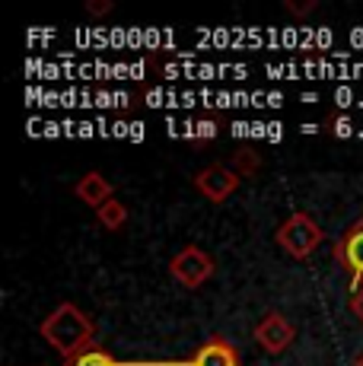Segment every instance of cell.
I'll use <instances>...</instances> for the list:
<instances>
[{"instance_id": "6da1fadb", "label": "cell", "mask_w": 363, "mask_h": 366, "mask_svg": "<svg viewBox=\"0 0 363 366\" xmlns=\"http://www.w3.org/2000/svg\"><path fill=\"white\" fill-rule=\"evenodd\" d=\"M41 337H45L51 347H58L64 354V360L93 350V337H96V325L86 319V312L74 306V302H61L51 315H45L39 325Z\"/></svg>"}, {"instance_id": "ba28073f", "label": "cell", "mask_w": 363, "mask_h": 366, "mask_svg": "<svg viewBox=\"0 0 363 366\" xmlns=\"http://www.w3.org/2000/svg\"><path fill=\"white\" fill-rule=\"evenodd\" d=\"M74 194H76V198H80L83 204H89L93 210H99L102 204H109L111 198H115V185H111L106 175H99V172H86L80 182H76Z\"/></svg>"}, {"instance_id": "ac0fdd59", "label": "cell", "mask_w": 363, "mask_h": 366, "mask_svg": "<svg viewBox=\"0 0 363 366\" xmlns=\"http://www.w3.org/2000/svg\"><path fill=\"white\" fill-rule=\"evenodd\" d=\"M299 131H303V134H316V131H319V124H303Z\"/></svg>"}, {"instance_id": "52a82bcc", "label": "cell", "mask_w": 363, "mask_h": 366, "mask_svg": "<svg viewBox=\"0 0 363 366\" xmlns=\"http://www.w3.org/2000/svg\"><path fill=\"white\" fill-rule=\"evenodd\" d=\"M185 366H239V350L227 337L211 335Z\"/></svg>"}, {"instance_id": "7c38bea8", "label": "cell", "mask_w": 363, "mask_h": 366, "mask_svg": "<svg viewBox=\"0 0 363 366\" xmlns=\"http://www.w3.org/2000/svg\"><path fill=\"white\" fill-rule=\"evenodd\" d=\"M194 137H207V140L217 137V124H214L211 118H207V122H198L194 124Z\"/></svg>"}, {"instance_id": "277c9868", "label": "cell", "mask_w": 363, "mask_h": 366, "mask_svg": "<svg viewBox=\"0 0 363 366\" xmlns=\"http://www.w3.org/2000/svg\"><path fill=\"white\" fill-rule=\"evenodd\" d=\"M239 185H242V175L236 172V169H227L220 163L201 169V172L194 175V188H198V192L204 194L207 201H214V204H223Z\"/></svg>"}, {"instance_id": "d6986e66", "label": "cell", "mask_w": 363, "mask_h": 366, "mask_svg": "<svg viewBox=\"0 0 363 366\" xmlns=\"http://www.w3.org/2000/svg\"><path fill=\"white\" fill-rule=\"evenodd\" d=\"M354 366H363V354L357 357V360H354Z\"/></svg>"}, {"instance_id": "2e32d148", "label": "cell", "mask_w": 363, "mask_h": 366, "mask_svg": "<svg viewBox=\"0 0 363 366\" xmlns=\"http://www.w3.org/2000/svg\"><path fill=\"white\" fill-rule=\"evenodd\" d=\"M128 134H131V140H141L144 137V124H131Z\"/></svg>"}, {"instance_id": "5bb4252c", "label": "cell", "mask_w": 363, "mask_h": 366, "mask_svg": "<svg viewBox=\"0 0 363 366\" xmlns=\"http://www.w3.org/2000/svg\"><path fill=\"white\" fill-rule=\"evenodd\" d=\"M281 137H284L281 124H268V140H281Z\"/></svg>"}, {"instance_id": "4fadbf2b", "label": "cell", "mask_w": 363, "mask_h": 366, "mask_svg": "<svg viewBox=\"0 0 363 366\" xmlns=\"http://www.w3.org/2000/svg\"><path fill=\"white\" fill-rule=\"evenodd\" d=\"M351 312L363 322V287L360 290H351Z\"/></svg>"}, {"instance_id": "5b68a950", "label": "cell", "mask_w": 363, "mask_h": 366, "mask_svg": "<svg viewBox=\"0 0 363 366\" xmlns=\"http://www.w3.org/2000/svg\"><path fill=\"white\" fill-rule=\"evenodd\" d=\"M334 258L354 280H363V217L351 223L347 233L334 242Z\"/></svg>"}, {"instance_id": "e0dca14e", "label": "cell", "mask_w": 363, "mask_h": 366, "mask_svg": "<svg viewBox=\"0 0 363 366\" xmlns=\"http://www.w3.org/2000/svg\"><path fill=\"white\" fill-rule=\"evenodd\" d=\"M268 105H274V109H277V105H284V96H277V93H271V96H268Z\"/></svg>"}, {"instance_id": "7a4b0ae2", "label": "cell", "mask_w": 363, "mask_h": 366, "mask_svg": "<svg viewBox=\"0 0 363 366\" xmlns=\"http://www.w3.org/2000/svg\"><path fill=\"white\" fill-rule=\"evenodd\" d=\"M274 239H277V245H281L290 258H309L312 252L322 245L325 233H322V227H319L309 214L297 210V214H290L287 220L277 227Z\"/></svg>"}, {"instance_id": "9a60e30c", "label": "cell", "mask_w": 363, "mask_h": 366, "mask_svg": "<svg viewBox=\"0 0 363 366\" xmlns=\"http://www.w3.org/2000/svg\"><path fill=\"white\" fill-rule=\"evenodd\" d=\"M338 105L344 109V105H351V89H338Z\"/></svg>"}, {"instance_id": "30bf717a", "label": "cell", "mask_w": 363, "mask_h": 366, "mask_svg": "<svg viewBox=\"0 0 363 366\" xmlns=\"http://www.w3.org/2000/svg\"><path fill=\"white\" fill-rule=\"evenodd\" d=\"M64 366H128V363H118L106 350H86V354L74 357V360H64Z\"/></svg>"}, {"instance_id": "3957f363", "label": "cell", "mask_w": 363, "mask_h": 366, "mask_svg": "<svg viewBox=\"0 0 363 366\" xmlns=\"http://www.w3.org/2000/svg\"><path fill=\"white\" fill-rule=\"evenodd\" d=\"M214 271H217L214 255L204 249H198V245H185V249L176 252L169 262L172 280H179L185 290H198L201 284H207V280L214 277Z\"/></svg>"}, {"instance_id": "8fae6325", "label": "cell", "mask_w": 363, "mask_h": 366, "mask_svg": "<svg viewBox=\"0 0 363 366\" xmlns=\"http://www.w3.org/2000/svg\"><path fill=\"white\" fill-rule=\"evenodd\" d=\"M328 131H332L334 137H341V140H344V137H351V134H354V122H351V118H347V115L328 118Z\"/></svg>"}, {"instance_id": "9c48e42d", "label": "cell", "mask_w": 363, "mask_h": 366, "mask_svg": "<svg viewBox=\"0 0 363 366\" xmlns=\"http://www.w3.org/2000/svg\"><path fill=\"white\" fill-rule=\"evenodd\" d=\"M96 217H99L102 229H109V233H118V229L124 227V220H128V207H124L121 201L111 198L109 204H102V207L96 210Z\"/></svg>"}, {"instance_id": "8992f818", "label": "cell", "mask_w": 363, "mask_h": 366, "mask_svg": "<svg viewBox=\"0 0 363 366\" xmlns=\"http://www.w3.org/2000/svg\"><path fill=\"white\" fill-rule=\"evenodd\" d=\"M255 337H258V344H262L268 354H284V350L293 344V337H297V332H293V325L287 319H284L281 312H268L262 322H258V328H255Z\"/></svg>"}]
</instances>
